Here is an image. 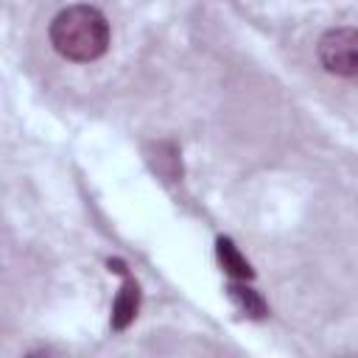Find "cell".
<instances>
[{
    "label": "cell",
    "instance_id": "6da1fadb",
    "mask_svg": "<svg viewBox=\"0 0 358 358\" xmlns=\"http://www.w3.org/2000/svg\"><path fill=\"white\" fill-rule=\"evenodd\" d=\"M50 42L70 62H95L109 48V22L95 6L76 3L53 17Z\"/></svg>",
    "mask_w": 358,
    "mask_h": 358
},
{
    "label": "cell",
    "instance_id": "7a4b0ae2",
    "mask_svg": "<svg viewBox=\"0 0 358 358\" xmlns=\"http://www.w3.org/2000/svg\"><path fill=\"white\" fill-rule=\"evenodd\" d=\"M319 62L333 76H358V28H330L319 39Z\"/></svg>",
    "mask_w": 358,
    "mask_h": 358
},
{
    "label": "cell",
    "instance_id": "3957f363",
    "mask_svg": "<svg viewBox=\"0 0 358 358\" xmlns=\"http://www.w3.org/2000/svg\"><path fill=\"white\" fill-rule=\"evenodd\" d=\"M137 305H140V288L131 277H126V282H123V288L115 299V308H112V327L126 330L137 316Z\"/></svg>",
    "mask_w": 358,
    "mask_h": 358
},
{
    "label": "cell",
    "instance_id": "277c9868",
    "mask_svg": "<svg viewBox=\"0 0 358 358\" xmlns=\"http://www.w3.org/2000/svg\"><path fill=\"white\" fill-rule=\"evenodd\" d=\"M218 260H221V266H224L232 277H238V280H249V277H252L249 263L241 257V252L232 246L229 238H221V241H218Z\"/></svg>",
    "mask_w": 358,
    "mask_h": 358
},
{
    "label": "cell",
    "instance_id": "5b68a950",
    "mask_svg": "<svg viewBox=\"0 0 358 358\" xmlns=\"http://www.w3.org/2000/svg\"><path fill=\"white\" fill-rule=\"evenodd\" d=\"M229 296H232V302L241 308V310H246L249 316H266V302L252 291V288H243L241 282H232L229 285Z\"/></svg>",
    "mask_w": 358,
    "mask_h": 358
}]
</instances>
